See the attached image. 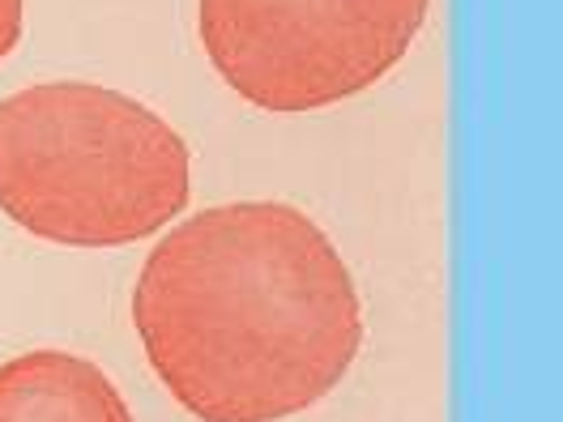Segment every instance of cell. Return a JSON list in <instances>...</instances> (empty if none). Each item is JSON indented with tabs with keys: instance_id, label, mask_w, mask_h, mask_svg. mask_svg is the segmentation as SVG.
<instances>
[{
	"instance_id": "5",
	"label": "cell",
	"mask_w": 563,
	"mask_h": 422,
	"mask_svg": "<svg viewBox=\"0 0 563 422\" xmlns=\"http://www.w3.org/2000/svg\"><path fill=\"white\" fill-rule=\"evenodd\" d=\"M22 22H26V0H0V60L22 43Z\"/></svg>"
},
{
	"instance_id": "4",
	"label": "cell",
	"mask_w": 563,
	"mask_h": 422,
	"mask_svg": "<svg viewBox=\"0 0 563 422\" xmlns=\"http://www.w3.org/2000/svg\"><path fill=\"white\" fill-rule=\"evenodd\" d=\"M0 422H133V414L90 358L26 351L0 367Z\"/></svg>"
},
{
	"instance_id": "1",
	"label": "cell",
	"mask_w": 563,
	"mask_h": 422,
	"mask_svg": "<svg viewBox=\"0 0 563 422\" xmlns=\"http://www.w3.org/2000/svg\"><path fill=\"white\" fill-rule=\"evenodd\" d=\"M133 324L201 422H282L324 401L363 346L333 240L295 206L235 201L179 222L141 265Z\"/></svg>"
},
{
	"instance_id": "2",
	"label": "cell",
	"mask_w": 563,
	"mask_h": 422,
	"mask_svg": "<svg viewBox=\"0 0 563 422\" xmlns=\"http://www.w3.org/2000/svg\"><path fill=\"white\" fill-rule=\"evenodd\" d=\"M188 188L184 137L120 90L43 81L0 103V210L47 244H137L188 206Z\"/></svg>"
},
{
	"instance_id": "3",
	"label": "cell",
	"mask_w": 563,
	"mask_h": 422,
	"mask_svg": "<svg viewBox=\"0 0 563 422\" xmlns=\"http://www.w3.org/2000/svg\"><path fill=\"white\" fill-rule=\"evenodd\" d=\"M431 0H201L222 81L261 111L299 115L376 86L419 38Z\"/></svg>"
}]
</instances>
